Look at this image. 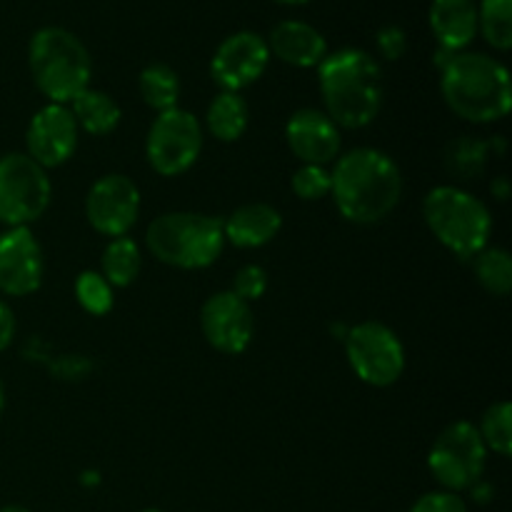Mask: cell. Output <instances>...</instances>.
<instances>
[{
    "label": "cell",
    "mask_w": 512,
    "mask_h": 512,
    "mask_svg": "<svg viewBox=\"0 0 512 512\" xmlns=\"http://www.w3.org/2000/svg\"><path fill=\"white\" fill-rule=\"evenodd\" d=\"M145 245L155 260L170 268H210L225 248L223 220L193 210L163 213L148 225Z\"/></svg>",
    "instance_id": "cell-5"
},
{
    "label": "cell",
    "mask_w": 512,
    "mask_h": 512,
    "mask_svg": "<svg viewBox=\"0 0 512 512\" xmlns=\"http://www.w3.org/2000/svg\"><path fill=\"white\" fill-rule=\"evenodd\" d=\"M323 113L338 128L360 130L378 118L383 108V70L378 60L360 48H340L318 65Z\"/></svg>",
    "instance_id": "cell-2"
},
{
    "label": "cell",
    "mask_w": 512,
    "mask_h": 512,
    "mask_svg": "<svg viewBox=\"0 0 512 512\" xmlns=\"http://www.w3.org/2000/svg\"><path fill=\"white\" fill-rule=\"evenodd\" d=\"M140 268H143V253L133 238H113L103 250L100 258V275L108 280L113 288H128L138 280Z\"/></svg>",
    "instance_id": "cell-22"
},
{
    "label": "cell",
    "mask_w": 512,
    "mask_h": 512,
    "mask_svg": "<svg viewBox=\"0 0 512 512\" xmlns=\"http://www.w3.org/2000/svg\"><path fill=\"white\" fill-rule=\"evenodd\" d=\"M285 140L303 165H330L340 155V128L323 110H295L285 123Z\"/></svg>",
    "instance_id": "cell-16"
},
{
    "label": "cell",
    "mask_w": 512,
    "mask_h": 512,
    "mask_svg": "<svg viewBox=\"0 0 512 512\" xmlns=\"http://www.w3.org/2000/svg\"><path fill=\"white\" fill-rule=\"evenodd\" d=\"M140 512H163V510H155V508H148V510H140Z\"/></svg>",
    "instance_id": "cell-37"
},
{
    "label": "cell",
    "mask_w": 512,
    "mask_h": 512,
    "mask_svg": "<svg viewBox=\"0 0 512 512\" xmlns=\"http://www.w3.org/2000/svg\"><path fill=\"white\" fill-rule=\"evenodd\" d=\"M345 358L353 373L370 388H390L405 373V348L390 325L363 320L343 335Z\"/></svg>",
    "instance_id": "cell-7"
},
{
    "label": "cell",
    "mask_w": 512,
    "mask_h": 512,
    "mask_svg": "<svg viewBox=\"0 0 512 512\" xmlns=\"http://www.w3.org/2000/svg\"><path fill=\"white\" fill-rule=\"evenodd\" d=\"M28 65L33 83L48 103L68 105L90 88L93 60L83 40L60 25H45L30 38Z\"/></svg>",
    "instance_id": "cell-4"
},
{
    "label": "cell",
    "mask_w": 512,
    "mask_h": 512,
    "mask_svg": "<svg viewBox=\"0 0 512 512\" xmlns=\"http://www.w3.org/2000/svg\"><path fill=\"white\" fill-rule=\"evenodd\" d=\"M485 150H488V145L478 143V140H470V138L458 140V143L450 145L448 150L450 170L463 175V178H473V175H478L480 170H483Z\"/></svg>",
    "instance_id": "cell-29"
},
{
    "label": "cell",
    "mask_w": 512,
    "mask_h": 512,
    "mask_svg": "<svg viewBox=\"0 0 512 512\" xmlns=\"http://www.w3.org/2000/svg\"><path fill=\"white\" fill-rule=\"evenodd\" d=\"M283 228V215L270 203L238 205L228 218H223L225 243L235 248L253 250L273 243Z\"/></svg>",
    "instance_id": "cell-18"
},
{
    "label": "cell",
    "mask_w": 512,
    "mask_h": 512,
    "mask_svg": "<svg viewBox=\"0 0 512 512\" xmlns=\"http://www.w3.org/2000/svg\"><path fill=\"white\" fill-rule=\"evenodd\" d=\"M268 63L270 50L263 35L253 33V30H240V33L228 35L218 45L213 60H210V75L220 85V90L240 93L255 80L263 78Z\"/></svg>",
    "instance_id": "cell-13"
},
{
    "label": "cell",
    "mask_w": 512,
    "mask_h": 512,
    "mask_svg": "<svg viewBox=\"0 0 512 512\" xmlns=\"http://www.w3.org/2000/svg\"><path fill=\"white\" fill-rule=\"evenodd\" d=\"M53 198L48 170L25 153L0 158V223L8 228H30L48 210Z\"/></svg>",
    "instance_id": "cell-9"
},
{
    "label": "cell",
    "mask_w": 512,
    "mask_h": 512,
    "mask_svg": "<svg viewBox=\"0 0 512 512\" xmlns=\"http://www.w3.org/2000/svg\"><path fill=\"white\" fill-rule=\"evenodd\" d=\"M15 330H18V323H15V313L5 300H0V353L10 348L15 338Z\"/></svg>",
    "instance_id": "cell-33"
},
{
    "label": "cell",
    "mask_w": 512,
    "mask_h": 512,
    "mask_svg": "<svg viewBox=\"0 0 512 512\" xmlns=\"http://www.w3.org/2000/svg\"><path fill=\"white\" fill-rule=\"evenodd\" d=\"M140 190L128 175L110 173L93 183L85 195V218L95 233L105 238H123L138 223Z\"/></svg>",
    "instance_id": "cell-11"
},
{
    "label": "cell",
    "mask_w": 512,
    "mask_h": 512,
    "mask_svg": "<svg viewBox=\"0 0 512 512\" xmlns=\"http://www.w3.org/2000/svg\"><path fill=\"white\" fill-rule=\"evenodd\" d=\"M445 105L468 123H495L510 113L512 83L500 60L485 53H455L440 68Z\"/></svg>",
    "instance_id": "cell-3"
},
{
    "label": "cell",
    "mask_w": 512,
    "mask_h": 512,
    "mask_svg": "<svg viewBox=\"0 0 512 512\" xmlns=\"http://www.w3.org/2000/svg\"><path fill=\"white\" fill-rule=\"evenodd\" d=\"M478 30L495 50H510L512 0H483L478 5Z\"/></svg>",
    "instance_id": "cell-25"
},
{
    "label": "cell",
    "mask_w": 512,
    "mask_h": 512,
    "mask_svg": "<svg viewBox=\"0 0 512 512\" xmlns=\"http://www.w3.org/2000/svg\"><path fill=\"white\" fill-rule=\"evenodd\" d=\"M113 285L100 275V270H83L75 280V298L80 308L90 315H105L113 310Z\"/></svg>",
    "instance_id": "cell-27"
},
{
    "label": "cell",
    "mask_w": 512,
    "mask_h": 512,
    "mask_svg": "<svg viewBox=\"0 0 512 512\" xmlns=\"http://www.w3.org/2000/svg\"><path fill=\"white\" fill-rule=\"evenodd\" d=\"M265 43L270 55L293 68H318L328 55L323 33L305 20H280Z\"/></svg>",
    "instance_id": "cell-17"
},
{
    "label": "cell",
    "mask_w": 512,
    "mask_h": 512,
    "mask_svg": "<svg viewBox=\"0 0 512 512\" xmlns=\"http://www.w3.org/2000/svg\"><path fill=\"white\" fill-rule=\"evenodd\" d=\"M43 248L30 228H8L0 235V293L25 298L43 285Z\"/></svg>",
    "instance_id": "cell-15"
},
{
    "label": "cell",
    "mask_w": 512,
    "mask_h": 512,
    "mask_svg": "<svg viewBox=\"0 0 512 512\" xmlns=\"http://www.w3.org/2000/svg\"><path fill=\"white\" fill-rule=\"evenodd\" d=\"M3 410H5V388H3V380H0V418H3Z\"/></svg>",
    "instance_id": "cell-35"
},
{
    "label": "cell",
    "mask_w": 512,
    "mask_h": 512,
    "mask_svg": "<svg viewBox=\"0 0 512 512\" xmlns=\"http://www.w3.org/2000/svg\"><path fill=\"white\" fill-rule=\"evenodd\" d=\"M265 290H268V273H265L260 265L248 263L235 273L230 293H235L240 300H245V303L250 305L255 303V300L263 298Z\"/></svg>",
    "instance_id": "cell-30"
},
{
    "label": "cell",
    "mask_w": 512,
    "mask_h": 512,
    "mask_svg": "<svg viewBox=\"0 0 512 512\" xmlns=\"http://www.w3.org/2000/svg\"><path fill=\"white\" fill-rule=\"evenodd\" d=\"M423 218L440 245L458 258H473L488 245L493 215L488 205L458 185H438L423 200Z\"/></svg>",
    "instance_id": "cell-6"
},
{
    "label": "cell",
    "mask_w": 512,
    "mask_h": 512,
    "mask_svg": "<svg viewBox=\"0 0 512 512\" xmlns=\"http://www.w3.org/2000/svg\"><path fill=\"white\" fill-rule=\"evenodd\" d=\"M410 512H468V505L458 493L450 490H430V493L420 495L413 503Z\"/></svg>",
    "instance_id": "cell-31"
},
{
    "label": "cell",
    "mask_w": 512,
    "mask_h": 512,
    "mask_svg": "<svg viewBox=\"0 0 512 512\" xmlns=\"http://www.w3.org/2000/svg\"><path fill=\"white\" fill-rule=\"evenodd\" d=\"M290 188L300 200H323L330 195L328 165H300L290 178Z\"/></svg>",
    "instance_id": "cell-28"
},
{
    "label": "cell",
    "mask_w": 512,
    "mask_h": 512,
    "mask_svg": "<svg viewBox=\"0 0 512 512\" xmlns=\"http://www.w3.org/2000/svg\"><path fill=\"white\" fill-rule=\"evenodd\" d=\"M25 148L40 168H60L78 148V125L68 105L48 103L30 118L25 130Z\"/></svg>",
    "instance_id": "cell-14"
},
{
    "label": "cell",
    "mask_w": 512,
    "mask_h": 512,
    "mask_svg": "<svg viewBox=\"0 0 512 512\" xmlns=\"http://www.w3.org/2000/svg\"><path fill=\"white\" fill-rule=\"evenodd\" d=\"M330 193L345 220L373 225L388 218L403 198V173L383 150L353 148L335 158Z\"/></svg>",
    "instance_id": "cell-1"
},
{
    "label": "cell",
    "mask_w": 512,
    "mask_h": 512,
    "mask_svg": "<svg viewBox=\"0 0 512 512\" xmlns=\"http://www.w3.org/2000/svg\"><path fill=\"white\" fill-rule=\"evenodd\" d=\"M248 123V100L240 93H228V90H220L213 103L208 105V113H205V128L220 143H235V140L243 138Z\"/></svg>",
    "instance_id": "cell-21"
},
{
    "label": "cell",
    "mask_w": 512,
    "mask_h": 512,
    "mask_svg": "<svg viewBox=\"0 0 512 512\" xmlns=\"http://www.w3.org/2000/svg\"><path fill=\"white\" fill-rule=\"evenodd\" d=\"M70 113H73L78 130H85L95 138L113 133L123 118L120 105L108 93L95 88H85L78 98L70 100Z\"/></svg>",
    "instance_id": "cell-20"
},
{
    "label": "cell",
    "mask_w": 512,
    "mask_h": 512,
    "mask_svg": "<svg viewBox=\"0 0 512 512\" xmlns=\"http://www.w3.org/2000/svg\"><path fill=\"white\" fill-rule=\"evenodd\" d=\"M473 270L478 283L490 295H508L512 290V258L505 248L485 245L478 255H473Z\"/></svg>",
    "instance_id": "cell-24"
},
{
    "label": "cell",
    "mask_w": 512,
    "mask_h": 512,
    "mask_svg": "<svg viewBox=\"0 0 512 512\" xmlns=\"http://www.w3.org/2000/svg\"><path fill=\"white\" fill-rule=\"evenodd\" d=\"M203 153V125L183 108L165 110L153 120L145 138V158L163 178H178L198 163Z\"/></svg>",
    "instance_id": "cell-10"
},
{
    "label": "cell",
    "mask_w": 512,
    "mask_h": 512,
    "mask_svg": "<svg viewBox=\"0 0 512 512\" xmlns=\"http://www.w3.org/2000/svg\"><path fill=\"white\" fill-rule=\"evenodd\" d=\"M375 45L385 60H400L408 50V35L400 25H383L375 35Z\"/></svg>",
    "instance_id": "cell-32"
},
{
    "label": "cell",
    "mask_w": 512,
    "mask_h": 512,
    "mask_svg": "<svg viewBox=\"0 0 512 512\" xmlns=\"http://www.w3.org/2000/svg\"><path fill=\"white\" fill-rule=\"evenodd\" d=\"M485 463H488V448L483 445L478 428L468 420L450 423L435 438L428 453V468L440 488L458 495L480 485Z\"/></svg>",
    "instance_id": "cell-8"
},
{
    "label": "cell",
    "mask_w": 512,
    "mask_h": 512,
    "mask_svg": "<svg viewBox=\"0 0 512 512\" xmlns=\"http://www.w3.org/2000/svg\"><path fill=\"white\" fill-rule=\"evenodd\" d=\"M140 98L148 108L155 113H165V110L178 108L180 100V78L170 65L165 63H150L145 65L143 73L138 78Z\"/></svg>",
    "instance_id": "cell-23"
},
{
    "label": "cell",
    "mask_w": 512,
    "mask_h": 512,
    "mask_svg": "<svg viewBox=\"0 0 512 512\" xmlns=\"http://www.w3.org/2000/svg\"><path fill=\"white\" fill-rule=\"evenodd\" d=\"M200 330L210 348L225 355H240L253 343V310L235 293L220 290L210 295L200 308Z\"/></svg>",
    "instance_id": "cell-12"
},
{
    "label": "cell",
    "mask_w": 512,
    "mask_h": 512,
    "mask_svg": "<svg viewBox=\"0 0 512 512\" xmlns=\"http://www.w3.org/2000/svg\"><path fill=\"white\" fill-rule=\"evenodd\" d=\"M0 512H30V510L23 508V505H5V508H0Z\"/></svg>",
    "instance_id": "cell-34"
},
{
    "label": "cell",
    "mask_w": 512,
    "mask_h": 512,
    "mask_svg": "<svg viewBox=\"0 0 512 512\" xmlns=\"http://www.w3.org/2000/svg\"><path fill=\"white\" fill-rule=\"evenodd\" d=\"M275 3H283V5H303L308 0H275Z\"/></svg>",
    "instance_id": "cell-36"
},
{
    "label": "cell",
    "mask_w": 512,
    "mask_h": 512,
    "mask_svg": "<svg viewBox=\"0 0 512 512\" xmlns=\"http://www.w3.org/2000/svg\"><path fill=\"white\" fill-rule=\"evenodd\" d=\"M475 428H478L488 453L493 450L500 458H508L512 453V408L508 400L490 405L483 413L480 425H475Z\"/></svg>",
    "instance_id": "cell-26"
},
{
    "label": "cell",
    "mask_w": 512,
    "mask_h": 512,
    "mask_svg": "<svg viewBox=\"0 0 512 512\" xmlns=\"http://www.w3.org/2000/svg\"><path fill=\"white\" fill-rule=\"evenodd\" d=\"M430 30L445 53H463L478 35V3L475 0H433Z\"/></svg>",
    "instance_id": "cell-19"
}]
</instances>
